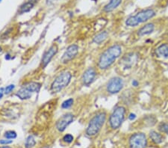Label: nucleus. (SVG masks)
I'll return each mask as SVG.
<instances>
[{
  "label": "nucleus",
  "mask_w": 168,
  "mask_h": 148,
  "mask_svg": "<svg viewBox=\"0 0 168 148\" xmlns=\"http://www.w3.org/2000/svg\"><path fill=\"white\" fill-rule=\"evenodd\" d=\"M123 53V48L120 44H114L108 47L101 53L97 62V67L101 70H106L114 64Z\"/></svg>",
  "instance_id": "nucleus-1"
},
{
  "label": "nucleus",
  "mask_w": 168,
  "mask_h": 148,
  "mask_svg": "<svg viewBox=\"0 0 168 148\" xmlns=\"http://www.w3.org/2000/svg\"><path fill=\"white\" fill-rule=\"evenodd\" d=\"M107 118V114L106 111H99L96 113L90 120L86 129V134L90 137L96 136L100 132Z\"/></svg>",
  "instance_id": "nucleus-2"
},
{
  "label": "nucleus",
  "mask_w": 168,
  "mask_h": 148,
  "mask_svg": "<svg viewBox=\"0 0 168 148\" xmlns=\"http://www.w3.org/2000/svg\"><path fill=\"white\" fill-rule=\"evenodd\" d=\"M72 76V73L68 70H64L58 73L51 84V92L58 94L63 91L70 83Z\"/></svg>",
  "instance_id": "nucleus-3"
},
{
  "label": "nucleus",
  "mask_w": 168,
  "mask_h": 148,
  "mask_svg": "<svg viewBox=\"0 0 168 148\" xmlns=\"http://www.w3.org/2000/svg\"><path fill=\"white\" fill-rule=\"evenodd\" d=\"M156 15V13L153 9H145L139 11L134 16H131L125 20V25L128 27L138 26L141 23H146L153 19Z\"/></svg>",
  "instance_id": "nucleus-4"
},
{
  "label": "nucleus",
  "mask_w": 168,
  "mask_h": 148,
  "mask_svg": "<svg viewBox=\"0 0 168 148\" xmlns=\"http://www.w3.org/2000/svg\"><path fill=\"white\" fill-rule=\"evenodd\" d=\"M41 85V83L38 82H29L22 85L21 88L16 92L15 95L21 100H27L34 94L40 91Z\"/></svg>",
  "instance_id": "nucleus-5"
},
{
  "label": "nucleus",
  "mask_w": 168,
  "mask_h": 148,
  "mask_svg": "<svg viewBox=\"0 0 168 148\" xmlns=\"http://www.w3.org/2000/svg\"><path fill=\"white\" fill-rule=\"evenodd\" d=\"M126 109L123 106H117L109 116V125L112 130H117L123 123L125 117Z\"/></svg>",
  "instance_id": "nucleus-6"
},
{
  "label": "nucleus",
  "mask_w": 168,
  "mask_h": 148,
  "mask_svg": "<svg viewBox=\"0 0 168 148\" xmlns=\"http://www.w3.org/2000/svg\"><path fill=\"white\" fill-rule=\"evenodd\" d=\"M130 148H146L147 139L146 135L142 133H134L128 139Z\"/></svg>",
  "instance_id": "nucleus-7"
},
{
  "label": "nucleus",
  "mask_w": 168,
  "mask_h": 148,
  "mask_svg": "<svg viewBox=\"0 0 168 148\" xmlns=\"http://www.w3.org/2000/svg\"><path fill=\"white\" fill-rule=\"evenodd\" d=\"M124 82L122 78L114 76L109 79L106 85V90L111 94H116L120 92L123 88Z\"/></svg>",
  "instance_id": "nucleus-8"
},
{
  "label": "nucleus",
  "mask_w": 168,
  "mask_h": 148,
  "mask_svg": "<svg viewBox=\"0 0 168 148\" xmlns=\"http://www.w3.org/2000/svg\"><path fill=\"white\" fill-rule=\"evenodd\" d=\"M58 45L54 43L48 49H46L42 56L41 61H40V66L42 69H44L47 67V65L50 63L51 61L54 58V56L58 53Z\"/></svg>",
  "instance_id": "nucleus-9"
},
{
  "label": "nucleus",
  "mask_w": 168,
  "mask_h": 148,
  "mask_svg": "<svg viewBox=\"0 0 168 148\" xmlns=\"http://www.w3.org/2000/svg\"><path fill=\"white\" fill-rule=\"evenodd\" d=\"M74 117L75 116L72 113H66V114H63L56 122L55 127H56L57 130L60 133L64 132L67 129V127L73 122Z\"/></svg>",
  "instance_id": "nucleus-10"
},
{
  "label": "nucleus",
  "mask_w": 168,
  "mask_h": 148,
  "mask_svg": "<svg viewBox=\"0 0 168 148\" xmlns=\"http://www.w3.org/2000/svg\"><path fill=\"white\" fill-rule=\"evenodd\" d=\"M79 47L77 44H71L66 49L65 52L63 54L61 59V62L62 64H68L71 61L73 60L78 53Z\"/></svg>",
  "instance_id": "nucleus-11"
},
{
  "label": "nucleus",
  "mask_w": 168,
  "mask_h": 148,
  "mask_svg": "<svg viewBox=\"0 0 168 148\" xmlns=\"http://www.w3.org/2000/svg\"><path fill=\"white\" fill-rule=\"evenodd\" d=\"M97 73L95 68L89 67L87 68L84 72L83 73L81 76V82L82 84L85 86H89L94 82L95 79L96 77Z\"/></svg>",
  "instance_id": "nucleus-12"
},
{
  "label": "nucleus",
  "mask_w": 168,
  "mask_h": 148,
  "mask_svg": "<svg viewBox=\"0 0 168 148\" xmlns=\"http://www.w3.org/2000/svg\"><path fill=\"white\" fill-rule=\"evenodd\" d=\"M155 28H156V26H155L154 23H147V24L144 25V26L141 27V28L138 30V33H137V34H138V35L139 36V37L148 35V34H152V33L154 32Z\"/></svg>",
  "instance_id": "nucleus-13"
},
{
  "label": "nucleus",
  "mask_w": 168,
  "mask_h": 148,
  "mask_svg": "<svg viewBox=\"0 0 168 148\" xmlns=\"http://www.w3.org/2000/svg\"><path fill=\"white\" fill-rule=\"evenodd\" d=\"M37 2V0H28V1H26V2H24V3H23L20 5L18 10V14H25V13L29 12L34 7Z\"/></svg>",
  "instance_id": "nucleus-14"
},
{
  "label": "nucleus",
  "mask_w": 168,
  "mask_h": 148,
  "mask_svg": "<svg viewBox=\"0 0 168 148\" xmlns=\"http://www.w3.org/2000/svg\"><path fill=\"white\" fill-rule=\"evenodd\" d=\"M157 57L168 59V43L160 44L155 50Z\"/></svg>",
  "instance_id": "nucleus-15"
},
{
  "label": "nucleus",
  "mask_w": 168,
  "mask_h": 148,
  "mask_svg": "<svg viewBox=\"0 0 168 148\" xmlns=\"http://www.w3.org/2000/svg\"><path fill=\"white\" fill-rule=\"evenodd\" d=\"M137 61V56L134 55V53H128L125 55L122 59V63L125 69L130 68Z\"/></svg>",
  "instance_id": "nucleus-16"
},
{
  "label": "nucleus",
  "mask_w": 168,
  "mask_h": 148,
  "mask_svg": "<svg viewBox=\"0 0 168 148\" xmlns=\"http://www.w3.org/2000/svg\"><path fill=\"white\" fill-rule=\"evenodd\" d=\"M123 0H110L108 4L103 8V11L106 13H110L116 9L121 3Z\"/></svg>",
  "instance_id": "nucleus-17"
},
{
  "label": "nucleus",
  "mask_w": 168,
  "mask_h": 148,
  "mask_svg": "<svg viewBox=\"0 0 168 148\" xmlns=\"http://www.w3.org/2000/svg\"><path fill=\"white\" fill-rule=\"evenodd\" d=\"M109 32L107 31L101 32L93 37V42L96 44H101L109 37Z\"/></svg>",
  "instance_id": "nucleus-18"
},
{
  "label": "nucleus",
  "mask_w": 168,
  "mask_h": 148,
  "mask_svg": "<svg viewBox=\"0 0 168 148\" xmlns=\"http://www.w3.org/2000/svg\"><path fill=\"white\" fill-rule=\"evenodd\" d=\"M150 138L152 140V141L154 144H161L163 141L162 135L161 133H158V132L154 131V130H153L150 133Z\"/></svg>",
  "instance_id": "nucleus-19"
},
{
  "label": "nucleus",
  "mask_w": 168,
  "mask_h": 148,
  "mask_svg": "<svg viewBox=\"0 0 168 148\" xmlns=\"http://www.w3.org/2000/svg\"><path fill=\"white\" fill-rule=\"evenodd\" d=\"M35 144L36 140L33 136L30 135V136H29L26 138V141H25V147H26V148H32L35 146Z\"/></svg>",
  "instance_id": "nucleus-20"
},
{
  "label": "nucleus",
  "mask_w": 168,
  "mask_h": 148,
  "mask_svg": "<svg viewBox=\"0 0 168 148\" xmlns=\"http://www.w3.org/2000/svg\"><path fill=\"white\" fill-rule=\"evenodd\" d=\"M74 103V100L73 98H69L64 100V102L61 103V108L63 109H68V108H71Z\"/></svg>",
  "instance_id": "nucleus-21"
},
{
  "label": "nucleus",
  "mask_w": 168,
  "mask_h": 148,
  "mask_svg": "<svg viewBox=\"0 0 168 148\" xmlns=\"http://www.w3.org/2000/svg\"><path fill=\"white\" fill-rule=\"evenodd\" d=\"M4 136H5V138L7 139H14L17 138V134L14 130H8V131L5 132Z\"/></svg>",
  "instance_id": "nucleus-22"
},
{
  "label": "nucleus",
  "mask_w": 168,
  "mask_h": 148,
  "mask_svg": "<svg viewBox=\"0 0 168 148\" xmlns=\"http://www.w3.org/2000/svg\"><path fill=\"white\" fill-rule=\"evenodd\" d=\"M159 131L164 133H168V122H163L158 126Z\"/></svg>",
  "instance_id": "nucleus-23"
},
{
  "label": "nucleus",
  "mask_w": 168,
  "mask_h": 148,
  "mask_svg": "<svg viewBox=\"0 0 168 148\" xmlns=\"http://www.w3.org/2000/svg\"><path fill=\"white\" fill-rule=\"evenodd\" d=\"M74 140V137L71 134H66L63 137V141L67 144H71Z\"/></svg>",
  "instance_id": "nucleus-24"
},
{
  "label": "nucleus",
  "mask_w": 168,
  "mask_h": 148,
  "mask_svg": "<svg viewBox=\"0 0 168 148\" xmlns=\"http://www.w3.org/2000/svg\"><path fill=\"white\" fill-rule=\"evenodd\" d=\"M14 88H15V85L14 84H10V85H8V86H6L5 88V94H6V95L10 94L11 93L13 92Z\"/></svg>",
  "instance_id": "nucleus-25"
},
{
  "label": "nucleus",
  "mask_w": 168,
  "mask_h": 148,
  "mask_svg": "<svg viewBox=\"0 0 168 148\" xmlns=\"http://www.w3.org/2000/svg\"><path fill=\"white\" fill-rule=\"evenodd\" d=\"M13 143V140L11 139H2V140H0V144H11Z\"/></svg>",
  "instance_id": "nucleus-26"
},
{
  "label": "nucleus",
  "mask_w": 168,
  "mask_h": 148,
  "mask_svg": "<svg viewBox=\"0 0 168 148\" xmlns=\"http://www.w3.org/2000/svg\"><path fill=\"white\" fill-rule=\"evenodd\" d=\"M136 117H137V115L134 113H131V114H129V115H128V119H129L130 120H135L136 119Z\"/></svg>",
  "instance_id": "nucleus-27"
},
{
  "label": "nucleus",
  "mask_w": 168,
  "mask_h": 148,
  "mask_svg": "<svg viewBox=\"0 0 168 148\" xmlns=\"http://www.w3.org/2000/svg\"><path fill=\"white\" fill-rule=\"evenodd\" d=\"M4 94H5V88H0V100H2Z\"/></svg>",
  "instance_id": "nucleus-28"
},
{
  "label": "nucleus",
  "mask_w": 168,
  "mask_h": 148,
  "mask_svg": "<svg viewBox=\"0 0 168 148\" xmlns=\"http://www.w3.org/2000/svg\"><path fill=\"white\" fill-rule=\"evenodd\" d=\"M131 85H132V86L134 87H138V85H139V82H138L137 80H133L132 82H131Z\"/></svg>",
  "instance_id": "nucleus-29"
},
{
  "label": "nucleus",
  "mask_w": 168,
  "mask_h": 148,
  "mask_svg": "<svg viewBox=\"0 0 168 148\" xmlns=\"http://www.w3.org/2000/svg\"><path fill=\"white\" fill-rule=\"evenodd\" d=\"M11 59V55H10L9 53H7V54L5 55V59H6V60H10Z\"/></svg>",
  "instance_id": "nucleus-30"
},
{
  "label": "nucleus",
  "mask_w": 168,
  "mask_h": 148,
  "mask_svg": "<svg viewBox=\"0 0 168 148\" xmlns=\"http://www.w3.org/2000/svg\"><path fill=\"white\" fill-rule=\"evenodd\" d=\"M57 1H58V0H47L46 2H47V4H50V3H54V2H57Z\"/></svg>",
  "instance_id": "nucleus-31"
},
{
  "label": "nucleus",
  "mask_w": 168,
  "mask_h": 148,
  "mask_svg": "<svg viewBox=\"0 0 168 148\" xmlns=\"http://www.w3.org/2000/svg\"><path fill=\"white\" fill-rule=\"evenodd\" d=\"M0 148H12L11 147H8V146H5V147H1Z\"/></svg>",
  "instance_id": "nucleus-32"
},
{
  "label": "nucleus",
  "mask_w": 168,
  "mask_h": 148,
  "mask_svg": "<svg viewBox=\"0 0 168 148\" xmlns=\"http://www.w3.org/2000/svg\"><path fill=\"white\" fill-rule=\"evenodd\" d=\"M2 48L0 46V53H2Z\"/></svg>",
  "instance_id": "nucleus-33"
},
{
  "label": "nucleus",
  "mask_w": 168,
  "mask_h": 148,
  "mask_svg": "<svg viewBox=\"0 0 168 148\" xmlns=\"http://www.w3.org/2000/svg\"><path fill=\"white\" fill-rule=\"evenodd\" d=\"M2 1H3V0H0V3H1V2H2Z\"/></svg>",
  "instance_id": "nucleus-34"
}]
</instances>
